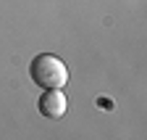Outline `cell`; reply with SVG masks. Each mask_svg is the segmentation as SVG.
<instances>
[{
  "instance_id": "1",
  "label": "cell",
  "mask_w": 147,
  "mask_h": 140,
  "mask_svg": "<svg viewBox=\"0 0 147 140\" xmlns=\"http://www.w3.org/2000/svg\"><path fill=\"white\" fill-rule=\"evenodd\" d=\"M29 74L32 82L45 87V90H63L66 82H68V69L58 56H50V53H40L32 66H29Z\"/></svg>"
},
{
  "instance_id": "2",
  "label": "cell",
  "mask_w": 147,
  "mask_h": 140,
  "mask_svg": "<svg viewBox=\"0 0 147 140\" xmlns=\"http://www.w3.org/2000/svg\"><path fill=\"white\" fill-rule=\"evenodd\" d=\"M37 109H40V114L47 116V119H61V116L66 114V109H68V103H66V95H63L61 90H47V93L40 98Z\"/></svg>"
}]
</instances>
